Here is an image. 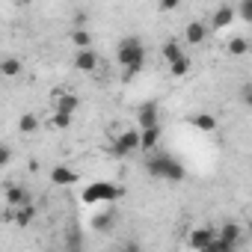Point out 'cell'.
Here are the masks:
<instances>
[{"mask_svg":"<svg viewBox=\"0 0 252 252\" xmlns=\"http://www.w3.org/2000/svg\"><path fill=\"white\" fill-rule=\"evenodd\" d=\"M146 172L158 181H169V184H181L187 178V169L166 152H149L146 158Z\"/></svg>","mask_w":252,"mask_h":252,"instance_id":"cell-1","label":"cell"},{"mask_svg":"<svg viewBox=\"0 0 252 252\" xmlns=\"http://www.w3.org/2000/svg\"><path fill=\"white\" fill-rule=\"evenodd\" d=\"M116 60L119 65L125 68V77H134L143 71L146 65V45L137 39V36H125L119 45H116Z\"/></svg>","mask_w":252,"mask_h":252,"instance_id":"cell-2","label":"cell"},{"mask_svg":"<svg viewBox=\"0 0 252 252\" xmlns=\"http://www.w3.org/2000/svg\"><path fill=\"white\" fill-rule=\"evenodd\" d=\"M122 196V190L110 181H95L83 190V202L86 205H107V202H116Z\"/></svg>","mask_w":252,"mask_h":252,"instance_id":"cell-3","label":"cell"},{"mask_svg":"<svg viewBox=\"0 0 252 252\" xmlns=\"http://www.w3.org/2000/svg\"><path fill=\"white\" fill-rule=\"evenodd\" d=\"M143 149V128L137 131V128H128V131H122L119 137H116V143H113V155H119V158H128V155H134V152H140Z\"/></svg>","mask_w":252,"mask_h":252,"instance_id":"cell-4","label":"cell"},{"mask_svg":"<svg viewBox=\"0 0 252 252\" xmlns=\"http://www.w3.org/2000/svg\"><path fill=\"white\" fill-rule=\"evenodd\" d=\"M214 237H217V228H211V225H205V228H193V231L187 234V246H190V249H202V252H208V246H211Z\"/></svg>","mask_w":252,"mask_h":252,"instance_id":"cell-5","label":"cell"},{"mask_svg":"<svg viewBox=\"0 0 252 252\" xmlns=\"http://www.w3.org/2000/svg\"><path fill=\"white\" fill-rule=\"evenodd\" d=\"M98 63L101 60H98V51L95 48H77V54H74V68L77 71H86L89 74V71L98 68Z\"/></svg>","mask_w":252,"mask_h":252,"instance_id":"cell-6","label":"cell"},{"mask_svg":"<svg viewBox=\"0 0 252 252\" xmlns=\"http://www.w3.org/2000/svg\"><path fill=\"white\" fill-rule=\"evenodd\" d=\"M51 104H54V110H63V113H71L74 116V110H77V95H71L68 89H57L54 95H51Z\"/></svg>","mask_w":252,"mask_h":252,"instance_id":"cell-7","label":"cell"},{"mask_svg":"<svg viewBox=\"0 0 252 252\" xmlns=\"http://www.w3.org/2000/svg\"><path fill=\"white\" fill-rule=\"evenodd\" d=\"M6 205H9L12 211H18V208L30 205V193H27L21 184H9V187H6Z\"/></svg>","mask_w":252,"mask_h":252,"instance_id":"cell-8","label":"cell"},{"mask_svg":"<svg viewBox=\"0 0 252 252\" xmlns=\"http://www.w3.org/2000/svg\"><path fill=\"white\" fill-rule=\"evenodd\" d=\"M137 122H140L143 131H146V128H155V125H158V104H155V101H146V104L137 110Z\"/></svg>","mask_w":252,"mask_h":252,"instance_id":"cell-9","label":"cell"},{"mask_svg":"<svg viewBox=\"0 0 252 252\" xmlns=\"http://www.w3.org/2000/svg\"><path fill=\"white\" fill-rule=\"evenodd\" d=\"M51 181H54L57 187H71V184L77 181V172H74L71 166H54V169H51Z\"/></svg>","mask_w":252,"mask_h":252,"instance_id":"cell-10","label":"cell"},{"mask_svg":"<svg viewBox=\"0 0 252 252\" xmlns=\"http://www.w3.org/2000/svg\"><path fill=\"white\" fill-rule=\"evenodd\" d=\"M205 39H208V27H205L202 21H190L187 30H184V42H190V45H202Z\"/></svg>","mask_w":252,"mask_h":252,"instance_id":"cell-11","label":"cell"},{"mask_svg":"<svg viewBox=\"0 0 252 252\" xmlns=\"http://www.w3.org/2000/svg\"><path fill=\"white\" fill-rule=\"evenodd\" d=\"M190 125L196 131H202V134H214L217 131V116H211V113H196L193 119H190Z\"/></svg>","mask_w":252,"mask_h":252,"instance_id":"cell-12","label":"cell"},{"mask_svg":"<svg viewBox=\"0 0 252 252\" xmlns=\"http://www.w3.org/2000/svg\"><path fill=\"white\" fill-rule=\"evenodd\" d=\"M234 15H237V9H231V6H220V9L214 12V18H211V27H214V30H222V27H228V24L234 21Z\"/></svg>","mask_w":252,"mask_h":252,"instance_id":"cell-13","label":"cell"},{"mask_svg":"<svg viewBox=\"0 0 252 252\" xmlns=\"http://www.w3.org/2000/svg\"><path fill=\"white\" fill-rule=\"evenodd\" d=\"M48 128H54V131H65V128H71V113H63V110H51Z\"/></svg>","mask_w":252,"mask_h":252,"instance_id":"cell-14","label":"cell"},{"mask_svg":"<svg viewBox=\"0 0 252 252\" xmlns=\"http://www.w3.org/2000/svg\"><path fill=\"white\" fill-rule=\"evenodd\" d=\"M0 71H3V77H18L24 71V63L18 57H6L3 63H0Z\"/></svg>","mask_w":252,"mask_h":252,"instance_id":"cell-15","label":"cell"},{"mask_svg":"<svg viewBox=\"0 0 252 252\" xmlns=\"http://www.w3.org/2000/svg\"><path fill=\"white\" fill-rule=\"evenodd\" d=\"M68 39H71V45H74V48H92V33H89L86 27H74Z\"/></svg>","mask_w":252,"mask_h":252,"instance_id":"cell-16","label":"cell"},{"mask_svg":"<svg viewBox=\"0 0 252 252\" xmlns=\"http://www.w3.org/2000/svg\"><path fill=\"white\" fill-rule=\"evenodd\" d=\"M160 143V125L143 131V152H155V146Z\"/></svg>","mask_w":252,"mask_h":252,"instance_id":"cell-17","label":"cell"},{"mask_svg":"<svg viewBox=\"0 0 252 252\" xmlns=\"http://www.w3.org/2000/svg\"><path fill=\"white\" fill-rule=\"evenodd\" d=\"M169 71H172V77H184V74H190V60H187V54H181L178 60H172V63H169Z\"/></svg>","mask_w":252,"mask_h":252,"instance_id":"cell-18","label":"cell"},{"mask_svg":"<svg viewBox=\"0 0 252 252\" xmlns=\"http://www.w3.org/2000/svg\"><path fill=\"white\" fill-rule=\"evenodd\" d=\"M225 51H228L231 57H243V54L249 51V42H246V39H240V36H234V39H228Z\"/></svg>","mask_w":252,"mask_h":252,"instance_id":"cell-19","label":"cell"},{"mask_svg":"<svg viewBox=\"0 0 252 252\" xmlns=\"http://www.w3.org/2000/svg\"><path fill=\"white\" fill-rule=\"evenodd\" d=\"M18 128H21V134H33V131L39 128V119H36L33 113H24V116L18 119Z\"/></svg>","mask_w":252,"mask_h":252,"instance_id":"cell-20","label":"cell"},{"mask_svg":"<svg viewBox=\"0 0 252 252\" xmlns=\"http://www.w3.org/2000/svg\"><path fill=\"white\" fill-rule=\"evenodd\" d=\"M33 214H36L33 202H30V205H24V208H18V211H15V220H18V225H24V228H27V225L33 222Z\"/></svg>","mask_w":252,"mask_h":252,"instance_id":"cell-21","label":"cell"},{"mask_svg":"<svg viewBox=\"0 0 252 252\" xmlns=\"http://www.w3.org/2000/svg\"><path fill=\"white\" fill-rule=\"evenodd\" d=\"M181 54H184V51H181V45H178L175 39H169V42L163 45V60H166V63H172V60H178Z\"/></svg>","mask_w":252,"mask_h":252,"instance_id":"cell-22","label":"cell"},{"mask_svg":"<svg viewBox=\"0 0 252 252\" xmlns=\"http://www.w3.org/2000/svg\"><path fill=\"white\" fill-rule=\"evenodd\" d=\"M222 237H228V240H234V243H240V225L237 222H225V225H220L217 228Z\"/></svg>","mask_w":252,"mask_h":252,"instance_id":"cell-23","label":"cell"},{"mask_svg":"<svg viewBox=\"0 0 252 252\" xmlns=\"http://www.w3.org/2000/svg\"><path fill=\"white\" fill-rule=\"evenodd\" d=\"M237 15L252 24V0H240V3H237Z\"/></svg>","mask_w":252,"mask_h":252,"instance_id":"cell-24","label":"cell"},{"mask_svg":"<svg viewBox=\"0 0 252 252\" xmlns=\"http://www.w3.org/2000/svg\"><path fill=\"white\" fill-rule=\"evenodd\" d=\"M110 222H113V214H98V217H92V225H95V228H101V231H104Z\"/></svg>","mask_w":252,"mask_h":252,"instance_id":"cell-25","label":"cell"},{"mask_svg":"<svg viewBox=\"0 0 252 252\" xmlns=\"http://www.w3.org/2000/svg\"><path fill=\"white\" fill-rule=\"evenodd\" d=\"M9 160H12V149H9V146H3V149H0V163L6 166Z\"/></svg>","mask_w":252,"mask_h":252,"instance_id":"cell-26","label":"cell"},{"mask_svg":"<svg viewBox=\"0 0 252 252\" xmlns=\"http://www.w3.org/2000/svg\"><path fill=\"white\" fill-rule=\"evenodd\" d=\"M178 0H160V9H175Z\"/></svg>","mask_w":252,"mask_h":252,"instance_id":"cell-27","label":"cell"},{"mask_svg":"<svg viewBox=\"0 0 252 252\" xmlns=\"http://www.w3.org/2000/svg\"><path fill=\"white\" fill-rule=\"evenodd\" d=\"M246 104H249V107H252V83H249V86H246Z\"/></svg>","mask_w":252,"mask_h":252,"instance_id":"cell-28","label":"cell"},{"mask_svg":"<svg viewBox=\"0 0 252 252\" xmlns=\"http://www.w3.org/2000/svg\"><path fill=\"white\" fill-rule=\"evenodd\" d=\"M18 3H21V6H24V3H30V0H18Z\"/></svg>","mask_w":252,"mask_h":252,"instance_id":"cell-29","label":"cell"}]
</instances>
